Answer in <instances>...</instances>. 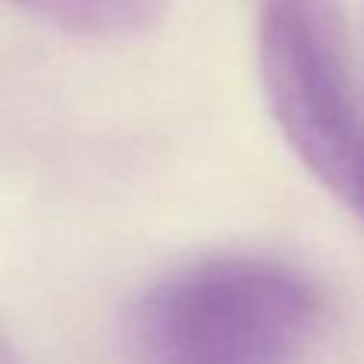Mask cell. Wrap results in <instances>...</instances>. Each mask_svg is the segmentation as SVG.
I'll use <instances>...</instances> for the list:
<instances>
[{
    "label": "cell",
    "mask_w": 364,
    "mask_h": 364,
    "mask_svg": "<svg viewBox=\"0 0 364 364\" xmlns=\"http://www.w3.org/2000/svg\"><path fill=\"white\" fill-rule=\"evenodd\" d=\"M318 287L264 256H208L148 284L125 310V364H290L321 321Z\"/></svg>",
    "instance_id": "obj_1"
},
{
    "label": "cell",
    "mask_w": 364,
    "mask_h": 364,
    "mask_svg": "<svg viewBox=\"0 0 364 364\" xmlns=\"http://www.w3.org/2000/svg\"><path fill=\"white\" fill-rule=\"evenodd\" d=\"M9 6L80 37H131L151 31L168 0H6Z\"/></svg>",
    "instance_id": "obj_3"
},
{
    "label": "cell",
    "mask_w": 364,
    "mask_h": 364,
    "mask_svg": "<svg viewBox=\"0 0 364 364\" xmlns=\"http://www.w3.org/2000/svg\"><path fill=\"white\" fill-rule=\"evenodd\" d=\"M361 82H364V77H361Z\"/></svg>",
    "instance_id": "obj_5"
},
{
    "label": "cell",
    "mask_w": 364,
    "mask_h": 364,
    "mask_svg": "<svg viewBox=\"0 0 364 364\" xmlns=\"http://www.w3.org/2000/svg\"><path fill=\"white\" fill-rule=\"evenodd\" d=\"M0 364H20V355H17L14 344L6 338L3 330H0Z\"/></svg>",
    "instance_id": "obj_4"
},
{
    "label": "cell",
    "mask_w": 364,
    "mask_h": 364,
    "mask_svg": "<svg viewBox=\"0 0 364 364\" xmlns=\"http://www.w3.org/2000/svg\"><path fill=\"white\" fill-rule=\"evenodd\" d=\"M256 57L287 145L364 222V82L341 0H256Z\"/></svg>",
    "instance_id": "obj_2"
}]
</instances>
